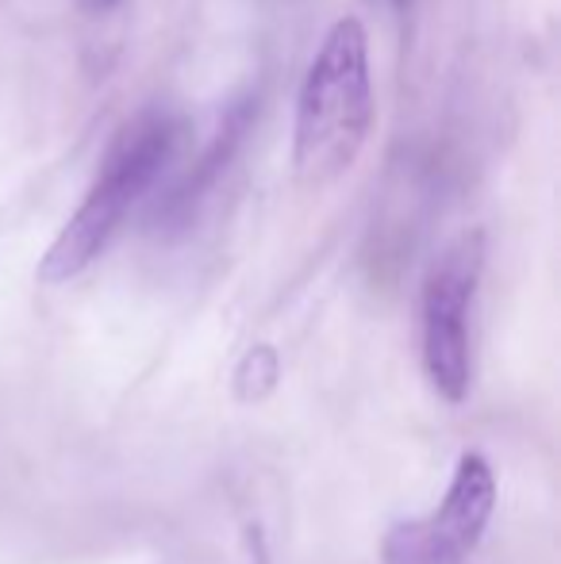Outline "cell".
Listing matches in <instances>:
<instances>
[{"instance_id": "6da1fadb", "label": "cell", "mask_w": 561, "mask_h": 564, "mask_svg": "<svg viewBox=\"0 0 561 564\" xmlns=\"http://www.w3.org/2000/svg\"><path fill=\"white\" fill-rule=\"evenodd\" d=\"M374 131L369 39L358 15L331 23L300 82L292 162L304 181H331L358 162Z\"/></svg>"}, {"instance_id": "7a4b0ae2", "label": "cell", "mask_w": 561, "mask_h": 564, "mask_svg": "<svg viewBox=\"0 0 561 564\" xmlns=\"http://www.w3.org/2000/svg\"><path fill=\"white\" fill-rule=\"evenodd\" d=\"M177 123L165 116H139L136 123L123 127L108 147L82 208L66 219V227L58 230L51 250L39 261V281L66 284L77 273H85L108 250V242L131 216V208L165 173V165L177 154Z\"/></svg>"}, {"instance_id": "3957f363", "label": "cell", "mask_w": 561, "mask_h": 564, "mask_svg": "<svg viewBox=\"0 0 561 564\" xmlns=\"http://www.w3.org/2000/svg\"><path fill=\"white\" fill-rule=\"evenodd\" d=\"M485 269V235H457L423 281V369L434 392L450 403H462L470 392V312Z\"/></svg>"}, {"instance_id": "277c9868", "label": "cell", "mask_w": 561, "mask_h": 564, "mask_svg": "<svg viewBox=\"0 0 561 564\" xmlns=\"http://www.w3.org/2000/svg\"><path fill=\"white\" fill-rule=\"evenodd\" d=\"M496 511V476L481 453H465L454 468L442 503L423 519L389 530L381 545L385 564H465L481 545Z\"/></svg>"}]
</instances>
